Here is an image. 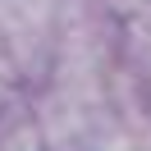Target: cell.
Segmentation results:
<instances>
[{
	"instance_id": "cell-1",
	"label": "cell",
	"mask_w": 151,
	"mask_h": 151,
	"mask_svg": "<svg viewBox=\"0 0 151 151\" xmlns=\"http://www.w3.org/2000/svg\"><path fill=\"white\" fill-rule=\"evenodd\" d=\"M0 151H50L37 110L28 105H0Z\"/></svg>"
}]
</instances>
